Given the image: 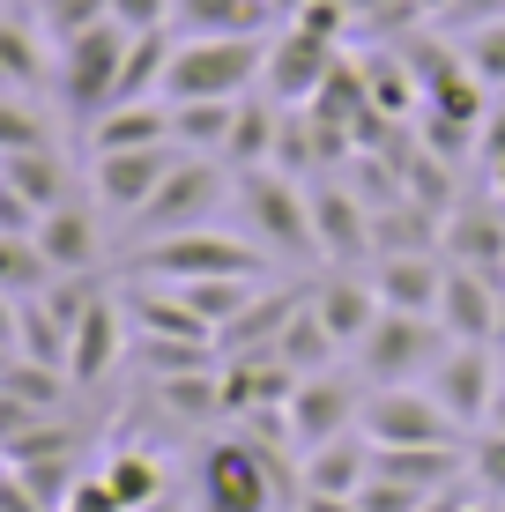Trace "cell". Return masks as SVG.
Here are the masks:
<instances>
[{"label":"cell","instance_id":"1","mask_svg":"<svg viewBox=\"0 0 505 512\" xmlns=\"http://www.w3.org/2000/svg\"><path fill=\"white\" fill-rule=\"evenodd\" d=\"M260 60L268 38H179L164 67V104H231L260 90Z\"/></svg>","mask_w":505,"mask_h":512},{"label":"cell","instance_id":"2","mask_svg":"<svg viewBox=\"0 0 505 512\" xmlns=\"http://www.w3.org/2000/svg\"><path fill=\"white\" fill-rule=\"evenodd\" d=\"M231 193H238V171L223 164V156L179 149V164L164 171V186L149 193V208L127 223V238L149 245V238H171V231H201V223H216L223 208H231Z\"/></svg>","mask_w":505,"mask_h":512},{"label":"cell","instance_id":"3","mask_svg":"<svg viewBox=\"0 0 505 512\" xmlns=\"http://www.w3.org/2000/svg\"><path fill=\"white\" fill-rule=\"evenodd\" d=\"M134 268L149 282H223V275L260 282L268 275V253L246 231H231V223H201V231H171V238L134 245Z\"/></svg>","mask_w":505,"mask_h":512},{"label":"cell","instance_id":"4","mask_svg":"<svg viewBox=\"0 0 505 512\" xmlns=\"http://www.w3.org/2000/svg\"><path fill=\"white\" fill-rule=\"evenodd\" d=\"M231 208L246 216V238H253L268 260H290V268L320 260V238H312V201H305L298 179H283V171H238Z\"/></svg>","mask_w":505,"mask_h":512},{"label":"cell","instance_id":"5","mask_svg":"<svg viewBox=\"0 0 505 512\" xmlns=\"http://www.w3.org/2000/svg\"><path fill=\"white\" fill-rule=\"evenodd\" d=\"M194 512H283L275 453H260L253 431L208 438L201 461H194Z\"/></svg>","mask_w":505,"mask_h":512},{"label":"cell","instance_id":"6","mask_svg":"<svg viewBox=\"0 0 505 512\" xmlns=\"http://www.w3.org/2000/svg\"><path fill=\"white\" fill-rule=\"evenodd\" d=\"M127 45H134V30H119L112 15L52 45V97H60L82 127H90L97 112H112V90H119V67H127Z\"/></svg>","mask_w":505,"mask_h":512},{"label":"cell","instance_id":"7","mask_svg":"<svg viewBox=\"0 0 505 512\" xmlns=\"http://www.w3.org/2000/svg\"><path fill=\"white\" fill-rule=\"evenodd\" d=\"M439 357H446V327L431 312H379L372 334L350 349L364 386H424Z\"/></svg>","mask_w":505,"mask_h":512},{"label":"cell","instance_id":"8","mask_svg":"<svg viewBox=\"0 0 505 512\" xmlns=\"http://www.w3.org/2000/svg\"><path fill=\"white\" fill-rule=\"evenodd\" d=\"M364 386L357 372H312L290 386V401H283V431H290V453H312V446H327V438H342V431H357V416H364Z\"/></svg>","mask_w":505,"mask_h":512},{"label":"cell","instance_id":"9","mask_svg":"<svg viewBox=\"0 0 505 512\" xmlns=\"http://www.w3.org/2000/svg\"><path fill=\"white\" fill-rule=\"evenodd\" d=\"M357 431L372 438V446H461V438H468L461 423L439 409L431 386H372Z\"/></svg>","mask_w":505,"mask_h":512},{"label":"cell","instance_id":"10","mask_svg":"<svg viewBox=\"0 0 505 512\" xmlns=\"http://www.w3.org/2000/svg\"><path fill=\"white\" fill-rule=\"evenodd\" d=\"M342 52H350V45H327V38H312V30H298V23L268 30V60H260V97H268V104H290V112H305V104L320 97V82L335 75Z\"/></svg>","mask_w":505,"mask_h":512},{"label":"cell","instance_id":"11","mask_svg":"<svg viewBox=\"0 0 505 512\" xmlns=\"http://www.w3.org/2000/svg\"><path fill=\"white\" fill-rule=\"evenodd\" d=\"M171 164H179V141H164V149H97L90 156V208L134 223L149 208V193L164 186Z\"/></svg>","mask_w":505,"mask_h":512},{"label":"cell","instance_id":"12","mask_svg":"<svg viewBox=\"0 0 505 512\" xmlns=\"http://www.w3.org/2000/svg\"><path fill=\"white\" fill-rule=\"evenodd\" d=\"M498 372L505 357L491 342H446V357L431 364V394H439V409L461 423V431H483L491 423V401H498Z\"/></svg>","mask_w":505,"mask_h":512},{"label":"cell","instance_id":"13","mask_svg":"<svg viewBox=\"0 0 505 512\" xmlns=\"http://www.w3.org/2000/svg\"><path fill=\"white\" fill-rule=\"evenodd\" d=\"M312 201V238H320V260L335 268H372V201L350 179H320L305 186Z\"/></svg>","mask_w":505,"mask_h":512},{"label":"cell","instance_id":"14","mask_svg":"<svg viewBox=\"0 0 505 512\" xmlns=\"http://www.w3.org/2000/svg\"><path fill=\"white\" fill-rule=\"evenodd\" d=\"M439 253L454 260V268H476V275H498L505 282V201H498V193H476V201L446 208Z\"/></svg>","mask_w":505,"mask_h":512},{"label":"cell","instance_id":"15","mask_svg":"<svg viewBox=\"0 0 505 512\" xmlns=\"http://www.w3.org/2000/svg\"><path fill=\"white\" fill-rule=\"evenodd\" d=\"M119 357H134L127 305H119L112 290H97L90 305H82V320H75V342H67V379H75V386H104L119 372Z\"/></svg>","mask_w":505,"mask_h":512},{"label":"cell","instance_id":"16","mask_svg":"<svg viewBox=\"0 0 505 512\" xmlns=\"http://www.w3.org/2000/svg\"><path fill=\"white\" fill-rule=\"evenodd\" d=\"M372 290L379 312H431L439 320V290H446V253H372Z\"/></svg>","mask_w":505,"mask_h":512},{"label":"cell","instance_id":"17","mask_svg":"<svg viewBox=\"0 0 505 512\" xmlns=\"http://www.w3.org/2000/svg\"><path fill=\"white\" fill-rule=\"evenodd\" d=\"M305 305L320 312V327L335 334V349L350 357V349L372 334V320H379V290H372V275L364 268H335L327 282H312L305 290Z\"/></svg>","mask_w":505,"mask_h":512},{"label":"cell","instance_id":"18","mask_svg":"<svg viewBox=\"0 0 505 512\" xmlns=\"http://www.w3.org/2000/svg\"><path fill=\"white\" fill-rule=\"evenodd\" d=\"M498 297H505L498 275H476V268H454V260H446V290H439L446 342H491L498 349Z\"/></svg>","mask_w":505,"mask_h":512},{"label":"cell","instance_id":"19","mask_svg":"<svg viewBox=\"0 0 505 512\" xmlns=\"http://www.w3.org/2000/svg\"><path fill=\"white\" fill-rule=\"evenodd\" d=\"M30 238H38V253L52 260V275H97V260H104V223H97V208H82V193L60 201V208H45Z\"/></svg>","mask_w":505,"mask_h":512},{"label":"cell","instance_id":"20","mask_svg":"<svg viewBox=\"0 0 505 512\" xmlns=\"http://www.w3.org/2000/svg\"><path fill=\"white\" fill-rule=\"evenodd\" d=\"M372 438L364 431H342V438H327V446H312L298 453V490H312V498H357L364 483H372Z\"/></svg>","mask_w":505,"mask_h":512},{"label":"cell","instance_id":"21","mask_svg":"<svg viewBox=\"0 0 505 512\" xmlns=\"http://www.w3.org/2000/svg\"><path fill=\"white\" fill-rule=\"evenodd\" d=\"M268 0H171V38H268Z\"/></svg>","mask_w":505,"mask_h":512},{"label":"cell","instance_id":"22","mask_svg":"<svg viewBox=\"0 0 505 512\" xmlns=\"http://www.w3.org/2000/svg\"><path fill=\"white\" fill-rule=\"evenodd\" d=\"M171 141V104L149 97V104H112V112L90 119V156L97 149H164Z\"/></svg>","mask_w":505,"mask_h":512},{"label":"cell","instance_id":"23","mask_svg":"<svg viewBox=\"0 0 505 512\" xmlns=\"http://www.w3.org/2000/svg\"><path fill=\"white\" fill-rule=\"evenodd\" d=\"M268 357L283 364L290 379H312V372H335V357H342V349H335V334L320 327V312H312L305 297H298V312H290L283 334L268 342Z\"/></svg>","mask_w":505,"mask_h":512},{"label":"cell","instance_id":"24","mask_svg":"<svg viewBox=\"0 0 505 512\" xmlns=\"http://www.w3.org/2000/svg\"><path fill=\"white\" fill-rule=\"evenodd\" d=\"M0 186H15L30 208H60V201H75V171H67V156L60 149H23V156H0Z\"/></svg>","mask_w":505,"mask_h":512},{"label":"cell","instance_id":"25","mask_svg":"<svg viewBox=\"0 0 505 512\" xmlns=\"http://www.w3.org/2000/svg\"><path fill=\"white\" fill-rule=\"evenodd\" d=\"M275 134H283V104L238 97L231 141H223V164H231V171H268V164H275Z\"/></svg>","mask_w":505,"mask_h":512},{"label":"cell","instance_id":"26","mask_svg":"<svg viewBox=\"0 0 505 512\" xmlns=\"http://www.w3.org/2000/svg\"><path fill=\"white\" fill-rule=\"evenodd\" d=\"M104 483H112V498L127 505V512H142V505H156L171 490V475H164V461H156L149 446H127V453H104Z\"/></svg>","mask_w":505,"mask_h":512},{"label":"cell","instance_id":"27","mask_svg":"<svg viewBox=\"0 0 505 512\" xmlns=\"http://www.w3.org/2000/svg\"><path fill=\"white\" fill-rule=\"evenodd\" d=\"M23 149H60V134L30 90H0V156H23Z\"/></svg>","mask_w":505,"mask_h":512},{"label":"cell","instance_id":"28","mask_svg":"<svg viewBox=\"0 0 505 512\" xmlns=\"http://www.w3.org/2000/svg\"><path fill=\"white\" fill-rule=\"evenodd\" d=\"M231 119H238V97H231V104H171V141H179V149H194V156H223Z\"/></svg>","mask_w":505,"mask_h":512},{"label":"cell","instance_id":"29","mask_svg":"<svg viewBox=\"0 0 505 512\" xmlns=\"http://www.w3.org/2000/svg\"><path fill=\"white\" fill-rule=\"evenodd\" d=\"M149 394L164 401L179 423H208V416H223V394H216V364L208 372H179V379H149Z\"/></svg>","mask_w":505,"mask_h":512},{"label":"cell","instance_id":"30","mask_svg":"<svg viewBox=\"0 0 505 512\" xmlns=\"http://www.w3.org/2000/svg\"><path fill=\"white\" fill-rule=\"evenodd\" d=\"M454 52H461V67L483 82V90H491V97H505V23L461 30V38H454Z\"/></svg>","mask_w":505,"mask_h":512},{"label":"cell","instance_id":"31","mask_svg":"<svg viewBox=\"0 0 505 512\" xmlns=\"http://www.w3.org/2000/svg\"><path fill=\"white\" fill-rule=\"evenodd\" d=\"M52 282V260L38 253V238H0V290L8 297H38Z\"/></svg>","mask_w":505,"mask_h":512},{"label":"cell","instance_id":"32","mask_svg":"<svg viewBox=\"0 0 505 512\" xmlns=\"http://www.w3.org/2000/svg\"><path fill=\"white\" fill-rule=\"evenodd\" d=\"M468 490L476 498H491V505H505V431H468Z\"/></svg>","mask_w":505,"mask_h":512},{"label":"cell","instance_id":"33","mask_svg":"<svg viewBox=\"0 0 505 512\" xmlns=\"http://www.w3.org/2000/svg\"><path fill=\"white\" fill-rule=\"evenodd\" d=\"M342 8H350V23H357V30H379V38H402V30L431 23L424 0H342Z\"/></svg>","mask_w":505,"mask_h":512},{"label":"cell","instance_id":"34","mask_svg":"<svg viewBox=\"0 0 505 512\" xmlns=\"http://www.w3.org/2000/svg\"><path fill=\"white\" fill-rule=\"evenodd\" d=\"M30 15H38V23H45V38L60 45V38H75V30L104 23V15H112V0H38Z\"/></svg>","mask_w":505,"mask_h":512},{"label":"cell","instance_id":"35","mask_svg":"<svg viewBox=\"0 0 505 512\" xmlns=\"http://www.w3.org/2000/svg\"><path fill=\"white\" fill-rule=\"evenodd\" d=\"M483 23H505V0H446V8L431 15L439 38H461V30H483Z\"/></svg>","mask_w":505,"mask_h":512},{"label":"cell","instance_id":"36","mask_svg":"<svg viewBox=\"0 0 505 512\" xmlns=\"http://www.w3.org/2000/svg\"><path fill=\"white\" fill-rule=\"evenodd\" d=\"M357 512H424V490H409V483H387V475H372V483L357 490Z\"/></svg>","mask_w":505,"mask_h":512},{"label":"cell","instance_id":"37","mask_svg":"<svg viewBox=\"0 0 505 512\" xmlns=\"http://www.w3.org/2000/svg\"><path fill=\"white\" fill-rule=\"evenodd\" d=\"M112 23L149 38V30H171V0H112Z\"/></svg>","mask_w":505,"mask_h":512},{"label":"cell","instance_id":"38","mask_svg":"<svg viewBox=\"0 0 505 512\" xmlns=\"http://www.w3.org/2000/svg\"><path fill=\"white\" fill-rule=\"evenodd\" d=\"M60 512H127V505L112 498V483H104V475H82V483L67 490V505H60Z\"/></svg>","mask_w":505,"mask_h":512},{"label":"cell","instance_id":"39","mask_svg":"<svg viewBox=\"0 0 505 512\" xmlns=\"http://www.w3.org/2000/svg\"><path fill=\"white\" fill-rule=\"evenodd\" d=\"M15 342H23V297L0 290V357H15Z\"/></svg>","mask_w":505,"mask_h":512},{"label":"cell","instance_id":"40","mask_svg":"<svg viewBox=\"0 0 505 512\" xmlns=\"http://www.w3.org/2000/svg\"><path fill=\"white\" fill-rule=\"evenodd\" d=\"M298 512H357V498H312V490H298Z\"/></svg>","mask_w":505,"mask_h":512},{"label":"cell","instance_id":"41","mask_svg":"<svg viewBox=\"0 0 505 512\" xmlns=\"http://www.w3.org/2000/svg\"><path fill=\"white\" fill-rule=\"evenodd\" d=\"M312 8V0H268V15H275V23H290V15H305Z\"/></svg>","mask_w":505,"mask_h":512},{"label":"cell","instance_id":"42","mask_svg":"<svg viewBox=\"0 0 505 512\" xmlns=\"http://www.w3.org/2000/svg\"><path fill=\"white\" fill-rule=\"evenodd\" d=\"M142 512H194V505H186V498H171V490H164V498H156V505H142Z\"/></svg>","mask_w":505,"mask_h":512},{"label":"cell","instance_id":"43","mask_svg":"<svg viewBox=\"0 0 505 512\" xmlns=\"http://www.w3.org/2000/svg\"><path fill=\"white\" fill-rule=\"evenodd\" d=\"M491 193L505 201V156H491Z\"/></svg>","mask_w":505,"mask_h":512},{"label":"cell","instance_id":"44","mask_svg":"<svg viewBox=\"0 0 505 512\" xmlns=\"http://www.w3.org/2000/svg\"><path fill=\"white\" fill-rule=\"evenodd\" d=\"M498 349H505V297H498Z\"/></svg>","mask_w":505,"mask_h":512},{"label":"cell","instance_id":"45","mask_svg":"<svg viewBox=\"0 0 505 512\" xmlns=\"http://www.w3.org/2000/svg\"><path fill=\"white\" fill-rule=\"evenodd\" d=\"M0 8H23V15H30V8H38V0H0Z\"/></svg>","mask_w":505,"mask_h":512},{"label":"cell","instance_id":"46","mask_svg":"<svg viewBox=\"0 0 505 512\" xmlns=\"http://www.w3.org/2000/svg\"><path fill=\"white\" fill-rule=\"evenodd\" d=\"M0 379H8V372H0Z\"/></svg>","mask_w":505,"mask_h":512}]
</instances>
